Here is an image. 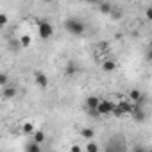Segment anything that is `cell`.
I'll return each instance as SVG.
<instances>
[{
  "label": "cell",
  "instance_id": "obj_1",
  "mask_svg": "<svg viewBox=\"0 0 152 152\" xmlns=\"http://www.w3.org/2000/svg\"><path fill=\"white\" fill-rule=\"evenodd\" d=\"M64 29H66L70 34H73V36H83L84 31H86V25H84V22H81L79 18H68V20L64 22Z\"/></svg>",
  "mask_w": 152,
  "mask_h": 152
},
{
  "label": "cell",
  "instance_id": "obj_2",
  "mask_svg": "<svg viewBox=\"0 0 152 152\" xmlns=\"http://www.w3.org/2000/svg\"><path fill=\"white\" fill-rule=\"evenodd\" d=\"M38 36H39L41 39L52 38V36H54V25H52L50 22H47V20L38 22Z\"/></svg>",
  "mask_w": 152,
  "mask_h": 152
},
{
  "label": "cell",
  "instance_id": "obj_3",
  "mask_svg": "<svg viewBox=\"0 0 152 152\" xmlns=\"http://www.w3.org/2000/svg\"><path fill=\"white\" fill-rule=\"evenodd\" d=\"M132 106L134 104H131V102H127V100H122V102H118V104H115V107H113V115H116V116H122V115H131V111H132Z\"/></svg>",
  "mask_w": 152,
  "mask_h": 152
},
{
  "label": "cell",
  "instance_id": "obj_4",
  "mask_svg": "<svg viewBox=\"0 0 152 152\" xmlns=\"http://www.w3.org/2000/svg\"><path fill=\"white\" fill-rule=\"evenodd\" d=\"M113 107H115V102H111V100H100L95 111H97L99 115H109V113L113 111Z\"/></svg>",
  "mask_w": 152,
  "mask_h": 152
},
{
  "label": "cell",
  "instance_id": "obj_5",
  "mask_svg": "<svg viewBox=\"0 0 152 152\" xmlns=\"http://www.w3.org/2000/svg\"><path fill=\"white\" fill-rule=\"evenodd\" d=\"M34 79H36V84H38V86H41V88H47V86H48V77H47L43 72H36Z\"/></svg>",
  "mask_w": 152,
  "mask_h": 152
},
{
  "label": "cell",
  "instance_id": "obj_6",
  "mask_svg": "<svg viewBox=\"0 0 152 152\" xmlns=\"http://www.w3.org/2000/svg\"><path fill=\"white\" fill-rule=\"evenodd\" d=\"M99 102H100V99H99V97L90 95V97L86 99V109H88V111H91V109L95 111V109H97V106H99Z\"/></svg>",
  "mask_w": 152,
  "mask_h": 152
},
{
  "label": "cell",
  "instance_id": "obj_7",
  "mask_svg": "<svg viewBox=\"0 0 152 152\" xmlns=\"http://www.w3.org/2000/svg\"><path fill=\"white\" fill-rule=\"evenodd\" d=\"M2 97L4 99H15L16 97V88L15 86H4V91H2Z\"/></svg>",
  "mask_w": 152,
  "mask_h": 152
},
{
  "label": "cell",
  "instance_id": "obj_8",
  "mask_svg": "<svg viewBox=\"0 0 152 152\" xmlns=\"http://www.w3.org/2000/svg\"><path fill=\"white\" fill-rule=\"evenodd\" d=\"M129 99H131L132 102H136V104H141L143 95H141V91H140V90H131V91H129Z\"/></svg>",
  "mask_w": 152,
  "mask_h": 152
},
{
  "label": "cell",
  "instance_id": "obj_9",
  "mask_svg": "<svg viewBox=\"0 0 152 152\" xmlns=\"http://www.w3.org/2000/svg\"><path fill=\"white\" fill-rule=\"evenodd\" d=\"M99 9H100L102 15H109V13L113 11V6H111L109 2H104V0H102V2L99 4Z\"/></svg>",
  "mask_w": 152,
  "mask_h": 152
},
{
  "label": "cell",
  "instance_id": "obj_10",
  "mask_svg": "<svg viewBox=\"0 0 152 152\" xmlns=\"http://www.w3.org/2000/svg\"><path fill=\"white\" fill-rule=\"evenodd\" d=\"M81 138L93 140V138H95V131H93V129H90V127H84V129L81 131Z\"/></svg>",
  "mask_w": 152,
  "mask_h": 152
},
{
  "label": "cell",
  "instance_id": "obj_11",
  "mask_svg": "<svg viewBox=\"0 0 152 152\" xmlns=\"http://www.w3.org/2000/svg\"><path fill=\"white\" fill-rule=\"evenodd\" d=\"M31 41H32V38H31L29 34H23V36L18 39V43H20V47H22V48H27V47L31 45Z\"/></svg>",
  "mask_w": 152,
  "mask_h": 152
},
{
  "label": "cell",
  "instance_id": "obj_12",
  "mask_svg": "<svg viewBox=\"0 0 152 152\" xmlns=\"http://www.w3.org/2000/svg\"><path fill=\"white\" fill-rule=\"evenodd\" d=\"M25 150H27V152H41V145H39V143H36V141L32 140V141L25 147Z\"/></svg>",
  "mask_w": 152,
  "mask_h": 152
},
{
  "label": "cell",
  "instance_id": "obj_13",
  "mask_svg": "<svg viewBox=\"0 0 152 152\" xmlns=\"http://www.w3.org/2000/svg\"><path fill=\"white\" fill-rule=\"evenodd\" d=\"M102 70L104 72H113V70H116V63L115 61H104L102 63Z\"/></svg>",
  "mask_w": 152,
  "mask_h": 152
},
{
  "label": "cell",
  "instance_id": "obj_14",
  "mask_svg": "<svg viewBox=\"0 0 152 152\" xmlns=\"http://www.w3.org/2000/svg\"><path fill=\"white\" fill-rule=\"evenodd\" d=\"M32 134H34V141H36V143L41 145V143L45 141V132H43V131H34Z\"/></svg>",
  "mask_w": 152,
  "mask_h": 152
},
{
  "label": "cell",
  "instance_id": "obj_15",
  "mask_svg": "<svg viewBox=\"0 0 152 152\" xmlns=\"http://www.w3.org/2000/svg\"><path fill=\"white\" fill-rule=\"evenodd\" d=\"M22 132H23V134H32V132H34V125L29 124V122L23 124V125H22Z\"/></svg>",
  "mask_w": 152,
  "mask_h": 152
},
{
  "label": "cell",
  "instance_id": "obj_16",
  "mask_svg": "<svg viewBox=\"0 0 152 152\" xmlns=\"http://www.w3.org/2000/svg\"><path fill=\"white\" fill-rule=\"evenodd\" d=\"M7 23H9V16L6 13H0V29H4Z\"/></svg>",
  "mask_w": 152,
  "mask_h": 152
},
{
  "label": "cell",
  "instance_id": "obj_17",
  "mask_svg": "<svg viewBox=\"0 0 152 152\" xmlns=\"http://www.w3.org/2000/svg\"><path fill=\"white\" fill-rule=\"evenodd\" d=\"M86 150H88V152H99V145H97L95 141H91V140H90V141H88V145H86Z\"/></svg>",
  "mask_w": 152,
  "mask_h": 152
},
{
  "label": "cell",
  "instance_id": "obj_18",
  "mask_svg": "<svg viewBox=\"0 0 152 152\" xmlns=\"http://www.w3.org/2000/svg\"><path fill=\"white\" fill-rule=\"evenodd\" d=\"M75 72H77V66H75L73 63H70V64L66 66V70H64V73H66V75H73Z\"/></svg>",
  "mask_w": 152,
  "mask_h": 152
},
{
  "label": "cell",
  "instance_id": "obj_19",
  "mask_svg": "<svg viewBox=\"0 0 152 152\" xmlns=\"http://www.w3.org/2000/svg\"><path fill=\"white\" fill-rule=\"evenodd\" d=\"M9 84V75L7 73H0V86Z\"/></svg>",
  "mask_w": 152,
  "mask_h": 152
},
{
  "label": "cell",
  "instance_id": "obj_20",
  "mask_svg": "<svg viewBox=\"0 0 152 152\" xmlns=\"http://www.w3.org/2000/svg\"><path fill=\"white\" fill-rule=\"evenodd\" d=\"M109 16H111V18H115V20H118V18H122V13H120V11H115V9H113V11L109 13Z\"/></svg>",
  "mask_w": 152,
  "mask_h": 152
},
{
  "label": "cell",
  "instance_id": "obj_21",
  "mask_svg": "<svg viewBox=\"0 0 152 152\" xmlns=\"http://www.w3.org/2000/svg\"><path fill=\"white\" fill-rule=\"evenodd\" d=\"M70 150H72V152H81V147H79V145H72Z\"/></svg>",
  "mask_w": 152,
  "mask_h": 152
},
{
  "label": "cell",
  "instance_id": "obj_22",
  "mask_svg": "<svg viewBox=\"0 0 152 152\" xmlns=\"http://www.w3.org/2000/svg\"><path fill=\"white\" fill-rule=\"evenodd\" d=\"M145 15H147V20H152V9H150V7L145 11Z\"/></svg>",
  "mask_w": 152,
  "mask_h": 152
},
{
  "label": "cell",
  "instance_id": "obj_23",
  "mask_svg": "<svg viewBox=\"0 0 152 152\" xmlns=\"http://www.w3.org/2000/svg\"><path fill=\"white\" fill-rule=\"evenodd\" d=\"M88 2H90V4H93V6H99L102 0H88Z\"/></svg>",
  "mask_w": 152,
  "mask_h": 152
},
{
  "label": "cell",
  "instance_id": "obj_24",
  "mask_svg": "<svg viewBox=\"0 0 152 152\" xmlns=\"http://www.w3.org/2000/svg\"><path fill=\"white\" fill-rule=\"evenodd\" d=\"M47 2H59V0H47Z\"/></svg>",
  "mask_w": 152,
  "mask_h": 152
}]
</instances>
